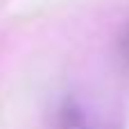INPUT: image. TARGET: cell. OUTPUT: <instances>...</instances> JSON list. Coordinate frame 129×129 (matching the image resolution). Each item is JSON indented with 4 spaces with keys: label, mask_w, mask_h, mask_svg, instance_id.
I'll list each match as a JSON object with an SVG mask.
<instances>
[{
    "label": "cell",
    "mask_w": 129,
    "mask_h": 129,
    "mask_svg": "<svg viewBox=\"0 0 129 129\" xmlns=\"http://www.w3.org/2000/svg\"><path fill=\"white\" fill-rule=\"evenodd\" d=\"M118 57H120V61L125 66H129V23H127V27L122 29L120 39H118Z\"/></svg>",
    "instance_id": "obj_1"
}]
</instances>
